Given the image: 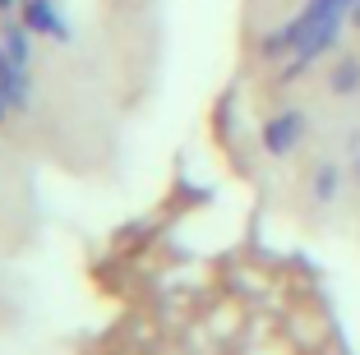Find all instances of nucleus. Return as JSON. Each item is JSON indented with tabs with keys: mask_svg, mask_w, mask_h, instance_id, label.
<instances>
[{
	"mask_svg": "<svg viewBox=\"0 0 360 355\" xmlns=\"http://www.w3.org/2000/svg\"><path fill=\"white\" fill-rule=\"evenodd\" d=\"M333 93H342V97H351V93H356V88H360V60H351V56H347V60H338V70H333Z\"/></svg>",
	"mask_w": 360,
	"mask_h": 355,
	"instance_id": "5",
	"label": "nucleus"
},
{
	"mask_svg": "<svg viewBox=\"0 0 360 355\" xmlns=\"http://www.w3.org/2000/svg\"><path fill=\"white\" fill-rule=\"evenodd\" d=\"M356 176H360V157H356Z\"/></svg>",
	"mask_w": 360,
	"mask_h": 355,
	"instance_id": "9",
	"label": "nucleus"
},
{
	"mask_svg": "<svg viewBox=\"0 0 360 355\" xmlns=\"http://www.w3.org/2000/svg\"><path fill=\"white\" fill-rule=\"evenodd\" d=\"M5 10H14V0H0V14H5Z\"/></svg>",
	"mask_w": 360,
	"mask_h": 355,
	"instance_id": "7",
	"label": "nucleus"
},
{
	"mask_svg": "<svg viewBox=\"0 0 360 355\" xmlns=\"http://www.w3.org/2000/svg\"><path fill=\"white\" fill-rule=\"evenodd\" d=\"M0 88H5V102H10L14 111H23V106L32 102V84H28V65L10 60V56H5V46H0Z\"/></svg>",
	"mask_w": 360,
	"mask_h": 355,
	"instance_id": "2",
	"label": "nucleus"
},
{
	"mask_svg": "<svg viewBox=\"0 0 360 355\" xmlns=\"http://www.w3.org/2000/svg\"><path fill=\"white\" fill-rule=\"evenodd\" d=\"M23 23H28L32 32H42V37H56V42L70 37V28H65V19L56 14L51 0H23Z\"/></svg>",
	"mask_w": 360,
	"mask_h": 355,
	"instance_id": "3",
	"label": "nucleus"
},
{
	"mask_svg": "<svg viewBox=\"0 0 360 355\" xmlns=\"http://www.w3.org/2000/svg\"><path fill=\"white\" fill-rule=\"evenodd\" d=\"M28 23H5V37H0V46H5V56H10V60H19V65H28L32 60V46H28Z\"/></svg>",
	"mask_w": 360,
	"mask_h": 355,
	"instance_id": "4",
	"label": "nucleus"
},
{
	"mask_svg": "<svg viewBox=\"0 0 360 355\" xmlns=\"http://www.w3.org/2000/svg\"><path fill=\"white\" fill-rule=\"evenodd\" d=\"M300 134H305V115L300 111H282V115H273V120L264 125V148L273 157H286L300 143Z\"/></svg>",
	"mask_w": 360,
	"mask_h": 355,
	"instance_id": "1",
	"label": "nucleus"
},
{
	"mask_svg": "<svg viewBox=\"0 0 360 355\" xmlns=\"http://www.w3.org/2000/svg\"><path fill=\"white\" fill-rule=\"evenodd\" d=\"M338 167H333V162H323V167H319V176H314V199L319 203H333L338 199Z\"/></svg>",
	"mask_w": 360,
	"mask_h": 355,
	"instance_id": "6",
	"label": "nucleus"
},
{
	"mask_svg": "<svg viewBox=\"0 0 360 355\" xmlns=\"http://www.w3.org/2000/svg\"><path fill=\"white\" fill-rule=\"evenodd\" d=\"M351 19H356V28H360V0H356V14H351Z\"/></svg>",
	"mask_w": 360,
	"mask_h": 355,
	"instance_id": "8",
	"label": "nucleus"
}]
</instances>
